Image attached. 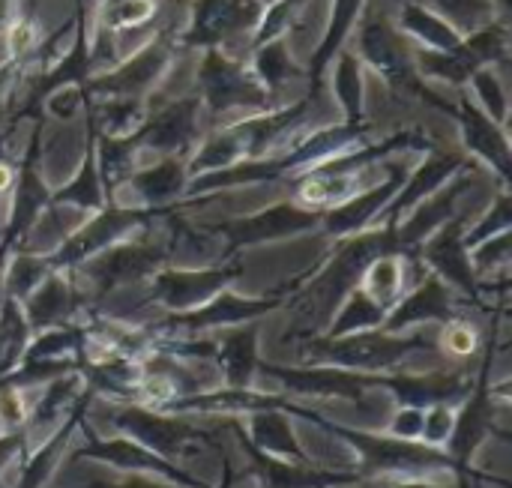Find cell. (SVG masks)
<instances>
[{
    "instance_id": "cell-5",
    "label": "cell",
    "mask_w": 512,
    "mask_h": 488,
    "mask_svg": "<svg viewBox=\"0 0 512 488\" xmlns=\"http://www.w3.org/2000/svg\"><path fill=\"white\" fill-rule=\"evenodd\" d=\"M24 345H27V321L9 303L0 315V375L18 363V357L24 354Z\"/></svg>"
},
{
    "instance_id": "cell-6",
    "label": "cell",
    "mask_w": 512,
    "mask_h": 488,
    "mask_svg": "<svg viewBox=\"0 0 512 488\" xmlns=\"http://www.w3.org/2000/svg\"><path fill=\"white\" fill-rule=\"evenodd\" d=\"M402 288V273L396 261H378L369 273H366V300H372L378 309H387Z\"/></svg>"
},
{
    "instance_id": "cell-4",
    "label": "cell",
    "mask_w": 512,
    "mask_h": 488,
    "mask_svg": "<svg viewBox=\"0 0 512 488\" xmlns=\"http://www.w3.org/2000/svg\"><path fill=\"white\" fill-rule=\"evenodd\" d=\"M252 351H255V336L252 333L228 336L225 345H222V369H225V378H228V384L234 390L249 387V378H252Z\"/></svg>"
},
{
    "instance_id": "cell-11",
    "label": "cell",
    "mask_w": 512,
    "mask_h": 488,
    "mask_svg": "<svg viewBox=\"0 0 512 488\" xmlns=\"http://www.w3.org/2000/svg\"><path fill=\"white\" fill-rule=\"evenodd\" d=\"M399 488H432V486H417V483H414V486H399Z\"/></svg>"
},
{
    "instance_id": "cell-10",
    "label": "cell",
    "mask_w": 512,
    "mask_h": 488,
    "mask_svg": "<svg viewBox=\"0 0 512 488\" xmlns=\"http://www.w3.org/2000/svg\"><path fill=\"white\" fill-rule=\"evenodd\" d=\"M120 488H162V486H153V483H138V480H135V483H126V486H120Z\"/></svg>"
},
{
    "instance_id": "cell-7",
    "label": "cell",
    "mask_w": 512,
    "mask_h": 488,
    "mask_svg": "<svg viewBox=\"0 0 512 488\" xmlns=\"http://www.w3.org/2000/svg\"><path fill=\"white\" fill-rule=\"evenodd\" d=\"M453 426H456V414L450 405H435L426 417H423V435L429 447H438V444H447L453 438Z\"/></svg>"
},
{
    "instance_id": "cell-3",
    "label": "cell",
    "mask_w": 512,
    "mask_h": 488,
    "mask_svg": "<svg viewBox=\"0 0 512 488\" xmlns=\"http://www.w3.org/2000/svg\"><path fill=\"white\" fill-rule=\"evenodd\" d=\"M252 435L261 450L285 456V459H303L297 438L291 435V426L282 414H255L252 417Z\"/></svg>"
},
{
    "instance_id": "cell-1",
    "label": "cell",
    "mask_w": 512,
    "mask_h": 488,
    "mask_svg": "<svg viewBox=\"0 0 512 488\" xmlns=\"http://www.w3.org/2000/svg\"><path fill=\"white\" fill-rule=\"evenodd\" d=\"M423 342L417 339H390V336H375V333H363L345 342H333L324 345V354L348 369H384L390 363H399L408 351L420 348Z\"/></svg>"
},
{
    "instance_id": "cell-2",
    "label": "cell",
    "mask_w": 512,
    "mask_h": 488,
    "mask_svg": "<svg viewBox=\"0 0 512 488\" xmlns=\"http://www.w3.org/2000/svg\"><path fill=\"white\" fill-rule=\"evenodd\" d=\"M120 426H123L129 435H135V438L141 441V447L153 450V453L162 456V459L177 456V453L183 450V444L195 438L192 429H186V426H180V423H171V420H162V417H153V414H147V411H126V414L120 417Z\"/></svg>"
},
{
    "instance_id": "cell-8",
    "label": "cell",
    "mask_w": 512,
    "mask_h": 488,
    "mask_svg": "<svg viewBox=\"0 0 512 488\" xmlns=\"http://www.w3.org/2000/svg\"><path fill=\"white\" fill-rule=\"evenodd\" d=\"M423 417H426L423 408H414V405L402 408V411L396 414L393 426H390L393 438H399V441H414V438H420V435H423Z\"/></svg>"
},
{
    "instance_id": "cell-9",
    "label": "cell",
    "mask_w": 512,
    "mask_h": 488,
    "mask_svg": "<svg viewBox=\"0 0 512 488\" xmlns=\"http://www.w3.org/2000/svg\"><path fill=\"white\" fill-rule=\"evenodd\" d=\"M444 348L456 357H465L477 348V333L468 324H447L444 330Z\"/></svg>"
}]
</instances>
